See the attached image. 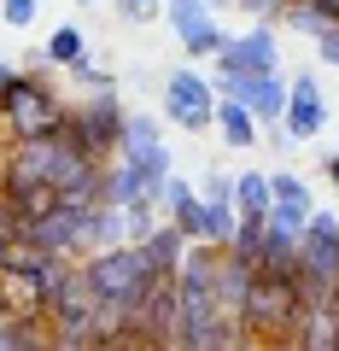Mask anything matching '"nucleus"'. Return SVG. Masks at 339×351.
Returning <instances> with one entry per match:
<instances>
[{"label":"nucleus","mask_w":339,"mask_h":351,"mask_svg":"<svg viewBox=\"0 0 339 351\" xmlns=\"http://www.w3.org/2000/svg\"><path fill=\"white\" fill-rule=\"evenodd\" d=\"M246 339H269V346H292L304 322V287H299V269H258L251 281V299H246Z\"/></svg>","instance_id":"1"},{"label":"nucleus","mask_w":339,"mask_h":351,"mask_svg":"<svg viewBox=\"0 0 339 351\" xmlns=\"http://www.w3.org/2000/svg\"><path fill=\"white\" fill-rule=\"evenodd\" d=\"M71 117V106L53 94V82L41 71H18L12 88L0 94V147L6 141H29V135H53Z\"/></svg>","instance_id":"2"},{"label":"nucleus","mask_w":339,"mask_h":351,"mask_svg":"<svg viewBox=\"0 0 339 351\" xmlns=\"http://www.w3.org/2000/svg\"><path fill=\"white\" fill-rule=\"evenodd\" d=\"M299 287L304 304H327L339 293V217L334 211H310L299 234Z\"/></svg>","instance_id":"3"},{"label":"nucleus","mask_w":339,"mask_h":351,"mask_svg":"<svg viewBox=\"0 0 339 351\" xmlns=\"http://www.w3.org/2000/svg\"><path fill=\"white\" fill-rule=\"evenodd\" d=\"M82 269H88L94 293H100V299H112V304L140 299V287L152 281V263L140 258L135 240H123V246H105V252H88V258H82Z\"/></svg>","instance_id":"4"},{"label":"nucleus","mask_w":339,"mask_h":351,"mask_svg":"<svg viewBox=\"0 0 339 351\" xmlns=\"http://www.w3.org/2000/svg\"><path fill=\"white\" fill-rule=\"evenodd\" d=\"M176 339V276H152L140 299H129L123 346H170Z\"/></svg>","instance_id":"5"},{"label":"nucleus","mask_w":339,"mask_h":351,"mask_svg":"<svg viewBox=\"0 0 339 351\" xmlns=\"http://www.w3.org/2000/svg\"><path fill=\"white\" fill-rule=\"evenodd\" d=\"M164 123L188 129V135H199V129L216 123V88H211V76L199 64H181V71L164 76Z\"/></svg>","instance_id":"6"},{"label":"nucleus","mask_w":339,"mask_h":351,"mask_svg":"<svg viewBox=\"0 0 339 351\" xmlns=\"http://www.w3.org/2000/svg\"><path fill=\"white\" fill-rule=\"evenodd\" d=\"M123 117H129V106L117 100V88H100V94H88L82 106H71V117H64V123L76 129V141H82L94 158H117Z\"/></svg>","instance_id":"7"},{"label":"nucleus","mask_w":339,"mask_h":351,"mask_svg":"<svg viewBox=\"0 0 339 351\" xmlns=\"http://www.w3.org/2000/svg\"><path fill=\"white\" fill-rule=\"evenodd\" d=\"M88 217H94V205H71V199H59L47 217L24 223V234L36 240L41 252H59V258H88Z\"/></svg>","instance_id":"8"},{"label":"nucleus","mask_w":339,"mask_h":351,"mask_svg":"<svg viewBox=\"0 0 339 351\" xmlns=\"http://www.w3.org/2000/svg\"><path fill=\"white\" fill-rule=\"evenodd\" d=\"M164 18H170V29H176V41H181L188 59H216V53H223L228 29L216 24L211 0H164Z\"/></svg>","instance_id":"9"},{"label":"nucleus","mask_w":339,"mask_h":351,"mask_svg":"<svg viewBox=\"0 0 339 351\" xmlns=\"http://www.w3.org/2000/svg\"><path fill=\"white\" fill-rule=\"evenodd\" d=\"M211 64H228V71H281V24L251 18L240 36L223 41V53Z\"/></svg>","instance_id":"10"},{"label":"nucleus","mask_w":339,"mask_h":351,"mask_svg":"<svg viewBox=\"0 0 339 351\" xmlns=\"http://www.w3.org/2000/svg\"><path fill=\"white\" fill-rule=\"evenodd\" d=\"M281 129H287V141L299 147V141H316L327 129V94L322 82H316V71H299L287 82V112H281Z\"/></svg>","instance_id":"11"},{"label":"nucleus","mask_w":339,"mask_h":351,"mask_svg":"<svg viewBox=\"0 0 339 351\" xmlns=\"http://www.w3.org/2000/svg\"><path fill=\"white\" fill-rule=\"evenodd\" d=\"M251 281H258V263H246L240 252L216 246V304H223V316H228V322H240V316H246ZM240 328H246V322H240Z\"/></svg>","instance_id":"12"},{"label":"nucleus","mask_w":339,"mask_h":351,"mask_svg":"<svg viewBox=\"0 0 339 351\" xmlns=\"http://www.w3.org/2000/svg\"><path fill=\"white\" fill-rule=\"evenodd\" d=\"M164 217H170L188 240H211V211H205V193L193 188V182H181V176H170V182H164Z\"/></svg>","instance_id":"13"},{"label":"nucleus","mask_w":339,"mask_h":351,"mask_svg":"<svg viewBox=\"0 0 339 351\" xmlns=\"http://www.w3.org/2000/svg\"><path fill=\"white\" fill-rule=\"evenodd\" d=\"M269 188H275V199H269V223L275 228H292V234H304V223H310V211H316V193H310V182H299V176H269Z\"/></svg>","instance_id":"14"},{"label":"nucleus","mask_w":339,"mask_h":351,"mask_svg":"<svg viewBox=\"0 0 339 351\" xmlns=\"http://www.w3.org/2000/svg\"><path fill=\"white\" fill-rule=\"evenodd\" d=\"M135 246H140V258L152 263V276H176V269H181V258H188V246H193V240L181 234V228L170 223V217H164V223L152 228L147 240H135Z\"/></svg>","instance_id":"15"},{"label":"nucleus","mask_w":339,"mask_h":351,"mask_svg":"<svg viewBox=\"0 0 339 351\" xmlns=\"http://www.w3.org/2000/svg\"><path fill=\"white\" fill-rule=\"evenodd\" d=\"M211 129H216L234 152H251V147H258V135H264V123L251 117V106L228 100V94H216V123H211Z\"/></svg>","instance_id":"16"},{"label":"nucleus","mask_w":339,"mask_h":351,"mask_svg":"<svg viewBox=\"0 0 339 351\" xmlns=\"http://www.w3.org/2000/svg\"><path fill=\"white\" fill-rule=\"evenodd\" d=\"M292 346H304V351H339V299L304 304V322H299V339H292Z\"/></svg>","instance_id":"17"},{"label":"nucleus","mask_w":339,"mask_h":351,"mask_svg":"<svg viewBox=\"0 0 339 351\" xmlns=\"http://www.w3.org/2000/svg\"><path fill=\"white\" fill-rule=\"evenodd\" d=\"M334 24L339 18L327 12V6H316V0H287V12H281V29H292V36H304V41H322Z\"/></svg>","instance_id":"18"},{"label":"nucleus","mask_w":339,"mask_h":351,"mask_svg":"<svg viewBox=\"0 0 339 351\" xmlns=\"http://www.w3.org/2000/svg\"><path fill=\"white\" fill-rule=\"evenodd\" d=\"M164 117H152V112H129L123 117V141H117V158H140V152H152L164 141Z\"/></svg>","instance_id":"19"},{"label":"nucleus","mask_w":339,"mask_h":351,"mask_svg":"<svg viewBox=\"0 0 339 351\" xmlns=\"http://www.w3.org/2000/svg\"><path fill=\"white\" fill-rule=\"evenodd\" d=\"M129 240V223H123V205H94L88 217V252H105V246H123Z\"/></svg>","instance_id":"20"},{"label":"nucleus","mask_w":339,"mask_h":351,"mask_svg":"<svg viewBox=\"0 0 339 351\" xmlns=\"http://www.w3.org/2000/svg\"><path fill=\"white\" fill-rule=\"evenodd\" d=\"M269 199H275V188H269L264 170H240V176H234V205H240V217H269Z\"/></svg>","instance_id":"21"},{"label":"nucleus","mask_w":339,"mask_h":351,"mask_svg":"<svg viewBox=\"0 0 339 351\" xmlns=\"http://www.w3.org/2000/svg\"><path fill=\"white\" fill-rule=\"evenodd\" d=\"M258 269H299V234L292 228H264V252H258Z\"/></svg>","instance_id":"22"},{"label":"nucleus","mask_w":339,"mask_h":351,"mask_svg":"<svg viewBox=\"0 0 339 351\" xmlns=\"http://www.w3.org/2000/svg\"><path fill=\"white\" fill-rule=\"evenodd\" d=\"M82 53H88L82 29H76V24H59V29L47 36V47H41V64H59V71H71V64L82 59Z\"/></svg>","instance_id":"23"},{"label":"nucleus","mask_w":339,"mask_h":351,"mask_svg":"<svg viewBox=\"0 0 339 351\" xmlns=\"http://www.w3.org/2000/svg\"><path fill=\"white\" fill-rule=\"evenodd\" d=\"M140 193V170L129 158H105V188H100V199L105 205H129Z\"/></svg>","instance_id":"24"},{"label":"nucleus","mask_w":339,"mask_h":351,"mask_svg":"<svg viewBox=\"0 0 339 351\" xmlns=\"http://www.w3.org/2000/svg\"><path fill=\"white\" fill-rule=\"evenodd\" d=\"M71 76H76L82 88H88V94H100V88H117V76H112V71H100V64H94L88 53H82V59L71 64Z\"/></svg>","instance_id":"25"},{"label":"nucleus","mask_w":339,"mask_h":351,"mask_svg":"<svg viewBox=\"0 0 339 351\" xmlns=\"http://www.w3.org/2000/svg\"><path fill=\"white\" fill-rule=\"evenodd\" d=\"M117 18L123 24H152V18H164V0H112Z\"/></svg>","instance_id":"26"},{"label":"nucleus","mask_w":339,"mask_h":351,"mask_svg":"<svg viewBox=\"0 0 339 351\" xmlns=\"http://www.w3.org/2000/svg\"><path fill=\"white\" fill-rule=\"evenodd\" d=\"M246 18H264V24H281V12H287V0H234Z\"/></svg>","instance_id":"27"},{"label":"nucleus","mask_w":339,"mask_h":351,"mask_svg":"<svg viewBox=\"0 0 339 351\" xmlns=\"http://www.w3.org/2000/svg\"><path fill=\"white\" fill-rule=\"evenodd\" d=\"M0 18H6L12 29H29L36 24V0H0Z\"/></svg>","instance_id":"28"},{"label":"nucleus","mask_w":339,"mask_h":351,"mask_svg":"<svg viewBox=\"0 0 339 351\" xmlns=\"http://www.w3.org/2000/svg\"><path fill=\"white\" fill-rule=\"evenodd\" d=\"M316 59H322V64H327V71H339V24H334V29H327V36H322V41H316Z\"/></svg>","instance_id":"29"},{"label":"nucleus","mask_w":339,"mask_h":351,"mask_svg":"<svg viewBox=\"0 0 339 351\" xmlns=\"http://www.w3.org/2000/svg\"><path fill=\"white\" fill-rule=\"evenodd\" d=\"M205 199H234V176H205Z\"/></svg>","instance_id":"30"},{"label":"nucleus","mask_w":339,"mask_h":351,"mask_svg":"<svg viewBox=\"0 0 339 351\" xmlns=\"http://www.w3.org/2000/svg\"><path fill=\"white\" fill-rule=\"evenodd\" d=\"M18 234V211H12V199L0 193V240H12Z\"/></svg>","instance_id":"31"},{"label":"nucleus","mask_w":339,"mask_h":351,"mask_svg":"<svg viewBox=\"0 0 339 351\" xmlns=\"http://www.w3.org/2000/svg\"><path fill=\"white\" fill-rule=\"evenodd\" d=\"M322 176H327V182H334V188H339V147H334V152H327V158H322Z\"/></svg>","instance_id":"32"},{"label":"nucleus","mask_w":339,"mask_h":351,"mask_svg":"<svg viewBox=\"0 0 339 351\" xmlns=\"http://www.w3.org/2000/svg\"><path fill=\"white\" fill-rule=\"evenodd\" d=\"M12 76H18V64H6V59H0V94L12 88Z\"/></svg>","instance_id":"33"},{"label":"nucleus","mask_w":339,"mask_h":351,"mask_svg":"<svg viewBox=\"0 0 339 351\" xmlns=\"http://www.w3.org/2000/svg\"><path fill=\"white\" fill-rule=\"evenodd\" d=\"M316 6H327V12H334V18H339V0H316Z\"/></svg>","instance_id":"34"},{"label":"nucleus","mask_w":339,"mask_h":351,"mask_svg":"<svg viewBox=\"0 0 339 351\" xmlns=\"http://www.w3.org/2000/svg\"><path fill=\"white\" fill-rule=\"evenodd\" d=\"M76 6H94V0H76Z\"/></svg>","instance_id":"35"}]
</instances>
